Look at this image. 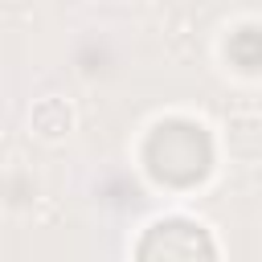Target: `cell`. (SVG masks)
I'll return each mask as SVG.
<instances>
[{
	"instance_id": "1",
	"label": "cell",
	"mask_w": 262,
	"mask_h": 262,
	"mask_svg": "<svg viewBox=\"0 0 262 262\" xmlns=\"http://www.w3.org/2000/svg\"><path fill=\"white\" fill-rule=\"evenodd\" d=\"M147 168L168 184H192L209 172V135L196 123H160L147 139Z\"/></svg>"
},
{
	"instance_id": "2",
	"label": "cell",
	"mask_w": 262,
	"mask_h": 262,
	"mask_svg": "<svg viewBox=\"0 0 262 262\" xmlns=\"http://www.w3.org/2000/svg\"><path fill=\"white\" fill-rule=\"evenodd\" d=\"M156 254H164V258H196V254H213V242L192 221H160L139 242V258H156Z\"/></svg>"
}]
</instances>
